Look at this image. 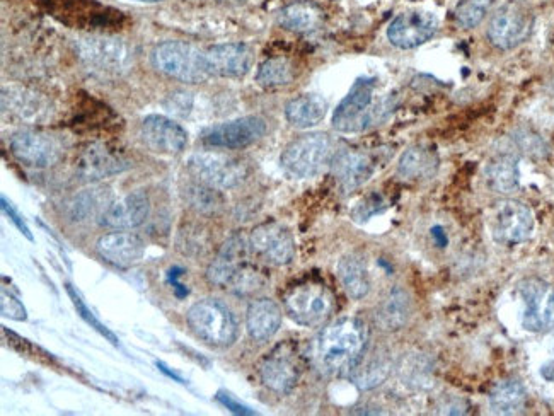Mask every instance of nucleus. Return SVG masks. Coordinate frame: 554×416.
I'll return each instance as SVG.
<instances>
[{
	"mask_svg": "<svg viewBox=\"0 0 554 416\" xmlns=\"http://www.w3.org/2000/svg\"><path fill=\"white\" fill-rule=\"evenodd\" d=\"M367 328L357 318H341L328 324L312 348L314 365L324 376H347L364 357Z\"/></svg>",
	"mask_w": 554,
	"mask_h": 416,
	"instance_id": "obj_1",
	"label": "nucleus"
},
{
	"mask_svg": "<svg viewBox=\"0 0 554 416\" xmlns=\"http://www.w3.org/2000/svg\"><path fill=\"white\" fill-rule=\"evenodd\" d=\"M283 304L290 318L307 328L326 323L335 311V297L326 285L316 280L294 285L283 297Z\"/></svg>",
	"mask_w": 554,
	"mask_h": 416,
	"instance_id": "obj_2",
	"label": "nucleus"
},
{
	"mask_svg": "<svg viewBox=\"0 0 554 416\" xmlns=\"http://www.w3.org/2000/svg\"><path fill=\"white\" fill-rule=\"evenodd\" d=\"M335 144L326 133H309L287 145L280 157L282 168L294 178H312L328 166Z\"/></svg>",
	"mask_w": 554,
	"mask_h": 416,
	"instance_id": "obj_3",
	"label": "nucleus"
},
{
	"mask_svg": "<svg viewBox=\"0 0 554 416\" xmlns=\"http://www.w3.org/2000/svg\"><path fill=\"white\" fill-rule=\"evenodd\" d=\"M152 64L159 72L181 82H203L210 74L205 53L185 41H164L152 52Z\"/></svg>",
	"mask_w": 554,
	"mask_h": 416,
	"instance_id": "obj_4",
	"label": "nucleus"
},
{
	"mask_svg": "<svg viewBox=\"0 0 554 416\" xmlns=\"http://www.w3.org/2000/svg\"><path fill=\"white\" fill-rule=\"evenodd\" d=\"M186 318L193 333L212 347H231L236 341V319L222 302L214 299L197 302Z\"/></svg>",
	"mask_w": 554,
	"mask_h": 416,
	"instance_id": "obj_5",
	"label": "nucleus"
},
{
	"mask_svg": "<svg viewBox=\"0 0 554 416\" xmlns=\"http://www.w3.org/2000/svg\"><path fill=\"white\" fill-rule=\"evenodd\" d=\"M374 91V79H358L333 113V127L338 132L355 133L362 132L376 122L379 110Z\"/></svg>",
	"mask_w": 554,
	"mask_h": 416,
	"instance_id": "obj_6",
	"label": "nucleus"
},
{
	"mask_svg": "<svg viewBox=\"0 0 554 416\" xmlns=\"http://www.w3.org/2000/svg\"><path fill=\"white\" fill-rule=\"evenodd\" d=\"M188 169L203 185L222 190L234 188L248 176V168L244 162L217 152H200L191 156Z\"/></svg>",
	"mask_w": 554,
	"mask_h": 416,
	"instance_id": "obj_7",
	"label": "nucleus"
},
{
	"mask_svg": "<svg viewBox=\"0 0 554 416\" xmlns=\"http://www.w3.org/2000/svg\"><path fill=\"white\" fill-rule=\"evenodd\" d=\"M82 62L106 74H122L132 64V52L127 43L106 36H91L77 43Z\"/></svg>",
	"mask_w": 554,
	"mask_h": 416,
	"instance_id": "obj_8",
	"label": "nucleus"
},
{
	"mask_svg": "<svg viewBox=\"0 0 554 416\" xmlns=\"http://www.w3.org/2000/svg\"><path fill=\"white\" fill-rule=\"evenodd\" d=\"M524 302L522 326L534 333L554 330V287L539 278H527L519 285Z\"/></svg>",
	"mask_w": 554,
	"mask_h": 416,
	"instance_id": "obj_9",
	"label": "nucleus"
},
{
	"mask_svg": "<svg viewBox=\"0 0 554 416\" xmlns=\"http://www.w3.org/2000/svg\"><path fill=\"white\" fill-rule=\"evenodd\" d=\"M532 14L519 4L500 7L488 26V38L500 50H512L529 38L532 31Z\"/></svg>",
	"mask_w": 554,
	"mask_h": 416,
	"instance_id": "obj_10",
	"label": "nucleus"
},
{
	"mask_svg": "<svg viewBox=\"0 0 554 416\" xmlns=\"http://www.w3.org/2000/svg\"><path fill=\"white\" fill-rule=\"evenodd\" d=\"M491 231L500 244L526 243L534 231L531 208L517 200L500 202L493 212Z\"/></svg>",
	"mask_w": 554,
	"mask_h": 416,
	"instance_id": "obj_11",
	"label": "nucleus"
},
{
	"mask_svg": "<svg viewBox=\"0 0 554 416\" xmlns=\"http://www.w3.org/2000/svg\"><path fill=\"white\" fill-rule=\"evenodd\" d=\"M266 133V122L260 116H244L220 123L203 133V144L220 149H243L258 142Z\"/></svg>",
	"mask_w": 554,
	"mask_h": 416,
	"instance_id": "obj_12",
	"label": "nucleus"
},
{
	"mask_svg": "<svg viewBox=\"0 0 554 416\" xmlns=\"http://www.w3.org/2000/svg\"><path fill=\"white\" fill-rule=\"evenodd\" d=\"M249 248L272 265H289L295 258L294 237L277 222L256 227L249 236Z\"/></svg>",
	"mask_w": 554,
	"mask_h": 416,
	"instance_id": "obj_13",
	"label": "nucleus"
},
{
	"mask_svg": "<svg viewBox=\"0 0 554 416\" xmlns=\"http://www.w3.org/2000/svg\"><path fill=\"white\" fill-rule=\"evenodd\" d=\"M439 28V21L432 12H404L387 28V38L394 47L410 50L427 43Z\"/></svg>",
	"mask_w": 554,
	"mask_h": 416,
	"instance_id": "obj_14",
	"label": "nucleus"
},
{
	"mask_svg": "<svg viewBox=\"0 0 554 416\" xmlns=\"http://www.w3.org/2000/svg\"><path fill=\"white\" fill-rule=\"evenodd\" d=\"M140 137L151 151L166 154V156H174L185 151L188 144V133L185 132V128L161 115L145 118L140 125Z\"/></svg>",
	"mask_w": 554,
	"mask_h": 416,
	"instance_id": "obj_15",
	"label": "nucleus"
},
{
	"mask_svg": "<svg viewBox=\"0 0 554 416\" xmlns=\"http://www.w3.org/2000/svg\"><path fill=\"white\" fill-rule=\"evenodd\" d=\"M248 246L241 236H234L220 249L207 270V278L210 284L217 285L220 289H231L237 275L244 266H248Z\"/></svg>",
	"mask_w": 554,
	"mask_h": 416,
	"instance_id": "obj_16",
	"label": "nucleus"
},
{
	"mask_svg": "<svg viewBox=\"0 0 554 416\" xmlns=\"http://www.w3.org/2000/svg\"><path fill=\"white\" fill-rule=\"evenodd\" d=\"M299 374H301V370H299L294 353L290 352L285 345L270 353L260 367L261 381L266 388H270L278 394L290 393L299 381Z\"/></svg>",
	"mask_w": 554,
	"mask_h": 416,
	"instance_id": "obj_17",
	"label": "nucleus"
},
{
	"mask_svg": "<svg viewBox=\"0 0 554 416\" xmlns=\"http://www.w3.org/2000/svg\"><path fill=\"white\" fill-rule=\"evenodd\" d=\"M205 62L210 76L241 77L251 69L253 52L244 43L217 45L205 53Z\"/></svg>",
	"mask_w": 554,
	"mask_h": 416,
	"instance_id": "obj_18",
	"label": "nucleus"
},
{
	"mask_svg": "<svg viewBox=\"0 0 554 416\" xmlns=\"http://www.w3.org/2000/svg\"><path fill=\"white\" fill-rule=\"evenodd\" d=\"M12 154L33 168H48L60 159V147L47 135L21 132L11 140Z\"/></svg>",
	"mask_w": 554,
	"mask_h": 416,
	"instance_id": "obj_19",
	"label": "nucleus"
},
{
	"mask_svg": "<svg viewBox=\"0 0 554 416\" xmlns=\"http://www.w3.org/2000/svg\"><path fill=\"white\" fill-rule=\"evenodd\" d=\"M149 198L144 193H130L110 203L101 215V224L115 231H127L142 226L149 217Z\"/></svg>",
	"mask_w": 554,
	"mask_h": 416,
	"instance_id": "obj_20",
	"label": "nucleus"
},
{
	"mask_svg": "<svg viewBox=\"0 0 554 416\" xmlns=\"http://www.w3.org/2000/svg\"><path fill=\"white\" fill-rule=\"evenodd\" d=\"M99 256L118 268H130L144 256L145 246L140 237L130 232H111L96 244Z\"/></svg>",
	"mask_w": 554,
	"mask_h": 416,
	"instance_id": "obj_21",
	"label": "nucleus"
},
{
	"mask_svg": "<svg viewBox=\"0 0 554 416\" xmlns=\"http://www.w3.org/2000/svg\"><path fill=\"white\" fill-rule=\"evenodd\" d=\"M333 174L343 190H357L374 174V162L364 152H341L333 161Z\"/></svg>",
	"mask_w": 554,
	"mask_h": 416,
	"instance_id": "obj_22",
	"label": "nucleus"
},
{
	"mask_svg": "<svg viewBox=\"0 0 554 416\" xmlns=\"http://www.w3.org/2000/svg\"><path fill=\"white\" fill-rule=\"evenodd\" d=\"M127 162L115 152L108 151L103 145L89 147L79 159V174L84 180H103L113 174L122 173Z\"/></svg>",
	"mask_w": 554,
	"mask_h": 416,
	"instance_id": "obj_23",
	"label": "nucleus"
},
{
	"mask_svg": "<svg viewBox=\"0 0 554 416\" xmlns=\"http://www.w3.org/2000/svg\"><path fill=\"white\" fill-rule=\"evenodd\" d=\"M248 333L253 340L266 341L277 335L282 324V311L272 299H258L248 307Z\"/></svg>",
	"mask_w": 554,
	"mask_h": 416,
	"instance_id": "obj_24",
	"label": "nucleus"
},
{
	"mask_svg": "<svg viewBox=\"0 0 554 416\" xmlns=\"http://www.w3.org/2000/svg\"><path fill=\"white\" fill-rule=\"evenodd\" d=\"M439 169L437 151L427 145H415L399 159L398 173L406 180H427Z\"/></svg>",
	"mask_w": 554,
	"mask_h": 416,
	"instance_id": "obj_25",
	"label": "nucleus"
},
{
	"mask_svg": "<svg viewBox=\"0 0 554 416\" xmlns=\"http://www.w3.org/2000/svg\"><path fill=\"white\" fill-rule=\"evenodd\" d=\"M413 306L410 295L403 289H394L387 294L376 312V321L384 331H398L404 328L411 318Z\"/></svg>",
	"mask_w": 554,
	"mask_h": 416,
	"instance_id": "obj_26",
	"label": "nucleus"
},
{
	"mask_svg": "<svg viewBox=\"0 0 554 416\" xmlns=\"http://www.w3.org/2000/svg\"><path fill=\"white\" fill-rule=\"evenodd\" d=\"M326 111H328V101L318 94H304L292 99L285 106V116L290 125L295 128L316 127L319 122H323Z\"/></svg>",
	"mask_w": 554,
	"mask_h": 416,
	"instance_id": "obj_27",
	"label": "nucleus"
},
{
	"mask_svg": "<svg viewBox=\"0 0 554 416\" xmlns=\"http://www.w3.org/2000/svg\"><path fill=\"white\" fill-rule=\"evenodd\" d=\"M338 278L352 299H364L370 292V277L364 258L347 255L338 263Z\"/></svg>",
	"mask_w": 554,
	"mask_h": 416,
	"instance_id": "obj_28",
	"label": "nucleus"
},
{
	"mask_svg": "<svg viewBox=\"0 0 554 416\" xmlns=\"http://www.w3.org/2000/svg\"><path fill=\"white\" fill-rule=\"evenodd\" d=\"M526 405V389L515 379L498 382L490 393V406L500 415H515L524 410Z\"/></svg>",
	"mask_w": 554,
	"mask_h": 416,
	"instance_id": "obj_29",
	"label": "nucleus"
},
{
	"mask_svg": "<svg viewBox=\"0 0 554 416\" xmlns=\"http://www.w3.org/2000/svg\"><path fill=\"white\" fill-rule=\"evenodd\" d=\"M486 180L491 190L508 195L519 188V162L512 156H500L488 164Z\"/></svg>",
	"mask_w": 554,
	"mask_h": 416,
	"instance_id": "obj_30",
	"label": "nucleus"
},
{
	"mask_svg": "<svg viewBox=\"0 0 554 416\" xmlns=\"http://www.w3.org/2000/svg\"><path fill=\"white\" fill-rule=\"evenodd\" d=\"M321 19H323L321 11L311 4H292L278 14L280 26L295 33L314 31L321 24Z\"/></svg>",
	"mask_w": 554,
	"mask_h": 416,
	"instance_id": "obj_31",
	"label": "nucleus"
},
{
	"mask_svg": "<svg viewBox=\"0 0 554 416\" xmlns=\"http://www.w3.org/2000/svg\"><path fill=\"white\" fill-rule=\"evenodd\" d=\"M2 101H4V108L18 113L21 118H40L47 111L43 99L24 89H12V87L4 89Z\"/></svg>",
	"mask_w": 554,
	"mask_h": 416,
	"instance_id": "obj_32",
	"label": "nucleus"
},
{
	"mask_svg": "<svg viewBox=\"0 0 554 416\" xmlns=\"http://www.w3.org/2000/svg\"><path fill=\"white\" fill-rule=\"evenodd\" d=\"M256 79L265 87L287 86L294 81V67L287 58H270L261 64Z\"/></svg>",
	"mask_w": 554,
	"mask_h": 416,
	"instance_id": "obj_33",
	"label": "nucleus"
},
{
	"mask_svg": "<svg viewBox=\"0 0 554 416\" xmlns=\"http://www.w3.org/2000/svg\"><path fill=\"white\" fill-rule=\"evenodd\" d=\"M104 200L101 191L99 190H87L81 193L79 197L74 198V202L70 203L69 215L70 219L81 220L91 219L94 215L101 212L104 214V210L108 207H103Z\"/></svg>",
	"mask_w": 554,
	"mask_h": 416,
	"instance_id": "obj_34",
	"label": "nucleus"
},
{
	"mask_svg": "<svg viewBox=\"0 0 554 416\" xmlns=\"http://www.w3.org/2000/svg\"><path fill=\"white\" fill-rule=\"evenodd\" d=\"M493 6V0H461L457 4L456 21L462 28H476L486 18Z\"/></svg>",
	"mask_w": 554,
	"mask_h": 416,
	"instance_id": "obj_35",
	"label": "nucleus"
},
{
	"mask_svg": "<svg viewBox=\"0 0 554 416\" xmlns=\"http://www.w3.org/2000/svg\"><path fill=\"white\" fill-rule=\"evenodd\" d=\"M391 364L386 359H374L362 369H355L353 381L360 389H372L386 381Z\"/></svg>",
	"mask_w": 554,
	"mask_h": 416,
	"instance_id": "obj_36",
	"label": "nucleus"
},
{
	"mask_svg": "<svg viewBox=\"0 0 554 416\" xmlns=\"http://www.w3.org/2000/svg\"><path fill=\"white\" fill-rule=\"evenodd\" d=\"M67 292H69L70 299H72L74 306H76L77 314H79V316H81V318L84 319V321H86L91 328L98 331L99 335L104 336L106 340L110 341L111 345L118 347L120 343H118V338H116L115 333L108 330V328H106V326H104V324L101 323L96 316H94V312L86 306V302L82 301V297L79 295V292H76L72 285H67Z\"/></svg>",
	"mask_w": 554,
	"mask_h": 416,
	"instance_id": "obj_37",
	"label": "nucleus"
},
{
	"mask_svg": "<svg viewBox=\"0 0 554 416\" xmlns=\"http://www.w3.org/2000/svg\"><path fill=\"white\" fill-rule=\"evenodd\" d=\"M0 307H2V314L7 316V318L16 319V321H24L26 319V309H24L23 304L11 292L7 294V290H2Z\"/></svg>",
	"mask_w": 554,
	"mask_h": 416,
	"instance_id": "obj_38",
	"label": "nucleus"
},
{
	"mask_svg": "<svg viewBox=\"0 0 554 416\" xmlns=\"http://www.w3.org/2000/svg\"><path fill=\"white\" fill-rule=\"evenodd\" d=\"M2 210H4L7 217L12 220V224L18 227L19 231L23 232L24 236L28 237V239H33L31 232H29V227L26 226V222H24L23 217L18 214V210L12 207L11 203L7 202L4 197H2Z\"/></svg>",
	"mask_w": 554,
	"mask_h": 416,
	"instance_id": "obj_39",
	"label": "nucleus"
},
{
	"mask_svg": "<svg viewBox=\"0 0 554 416\" xmlns=\"http://www.w3.org/2000/svg\"><path fill=\"white\" fill-rule=\"evenodd\" d=\"M217 399L222 405L226 406L227 410H231L236 415H254V411L249 410L248 406H244L243 403L236 401L231 394L219 393Z\"/></svg>",
	"mask_w": 554,
	"mask_h": 416,
	"instance_id": "obj_40",
	"label": "nucleus"
},
{
	"mask_svg": "<svg viewBox=\"0 0 554 416\" xmlns=\"http://www.w3.org/2000/svg\"><path fill=\"white\" fill-rule=\"evenodd\" d=\"M541 376H543L546 381L554 382V355L553 359L543 365V369H541Z\"/></svg>",
	"mask_w": 554,
	"mask_h": 416,
	"instance_id": "obj_41",
	"label": "nucleus"
},
{
	"mask_svg": "<svg viewBox=\"0 0 554 416\" xmlns=\"http://www.w3.org/2000/svg\"><path fill=\"white\" fill-rule=\"evenodd\" d=\"M432 236L433 239H435V241L440 244V246H445V243H447V237H445L444 231H442V227H433Z\"/></svg>",
	"mask_w": 554,
	"mask_h": 416,
	"instance_id": "obj_42",
	"label": "nucleus"
},
{
	"mask_svg": "<svg viewBox=\"0 0 554 416\" xmlns=\"http://www.w3.org/2000/svg\"><path fill=\"white\" fill-rule=\"evenodd\" d=\"M137 2H159V0H137Z\"/></svg>",
	"mask_w": 554,
	"mask_h": 416,
	"instance_id": "obj_43",
	"label": "nucleus"
}]
</instances>
